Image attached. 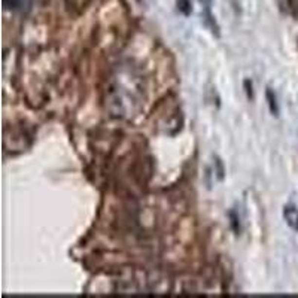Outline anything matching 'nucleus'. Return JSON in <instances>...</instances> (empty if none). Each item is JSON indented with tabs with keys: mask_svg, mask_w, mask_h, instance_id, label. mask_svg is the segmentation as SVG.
Returning a JSON list of instances; mask_svg holds the SVG:
<instances>
[{
	"mask_svg": "<svg viewBox=\"0 0 298 298\" xmlns=\"http://www.w3.org/2000/svg\"><path fill=\"white\" fill-rule=\"evenodd\" d=\"M283 218L294 231H298V209L295 206L286 205L283 207Z\"/></svg>",
	"mask_w": 298,
	"mask_h": 298,
	"instance_id": "f257e3e1",
	"label": "nucleus"
},
{
	"mask_svg": "<svg viewBox=\"0 0 298 298\" xmlns=\"http://www.w3.org/2000/svg\"><path fill=\"white\" fill-rule=\"evenodd\" d=\"M3 5L6 9L11 11H24L26 8H29L30 0H3Z\"/></svg>",
	"mask_w": 298,
	"mask_h": 298,
	"instance_id": "f03ea898",
	"label": "nucleus"
},
{
	"mask_svg": "<svg viewBox=\"0 0 298 298\" xmlns=\"http://www.w3.org/2000/svg\"><path fill=\"white\" fill-rule=\"evenodd\" d=\"M265 98H267V103H268V108H270V112L273 115H279V106H278V98H276V94L273 93L271 88H267L265 90Z\"/></svg>",
	"mask_w": 298,
	"mask_h": 298,
	"instance_id": "7ed1b4c3",
	"label": "nucleus"
},
{
	"mask_svg": "<svg viewBox=\"0 0 298 298\" xmlns=\"http://www.w3.org/2000/svg\"><path fill=\"white\" fill-rule=\"evenodd\" d=\"M230 218H231V227H233V230L239 234V231H240V225H239V218L236 216V213L234 212H230Z\"/></svg>",
	"mask_w": 298,
	"mask_h": 298,
	"instance_id": "20e7f679",
	"label": "nucleus"
},
{
	"mask_svg": "<svg viewBox=\"0 0 298 298\" xmlns=\"http://www.w3.org/2000/svg\"><path fill=\"white\" fill-rule=\"evenodd\" d=\"M244 88H246V94H247V98H254V91H252V82L249 79L244 81Z\"/></svg>",
	"mask_w": 298,
	"mask_h": 298,
	"instance_id": "39448f33",
	"label": "nucleus"
},
{
	"mask_svg": "<svg viewBox=\"0 0 298 298\" xmlns=\"http://www.w3.org/2000/svg\"><path fill=\"white\" fill-rule=\"evenodd\" d=\"M216 164H218V176H219V179H224V168H222L221 161L216 160Z\"/></svg>",
	"mask_w": 298,
	"mask_h": 298,
	"instance_id": "423d86ee",
	"label": "nucleus"
}]
</instances>
